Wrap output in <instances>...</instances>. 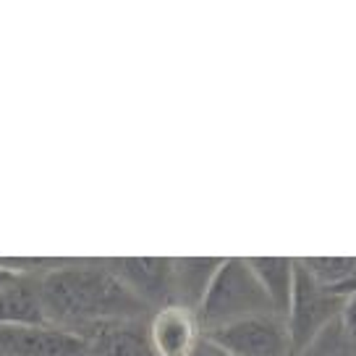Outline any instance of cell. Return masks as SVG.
<instances>
[{
	"mask_svg": "<svg viewBox=\"0 0 356 356\" xmlns=\"http://www.w3.org/2000/svg\"><path fill=\"white\" fill-rule=\"evenodd\" d=\"M44 320L87 338L113 323L145 320L149 309L123 286L108 262H63L40 273Z\"/></svg>",
	"mask_w": 356,
	"mask_h": 356,
	"instance_id": "cell-1",
	"label": "cell"
},
{
	"mask_svg": "<svg viewBox=\"0 0 356 356\" xmlns=\"http://www.w3.org/2000/svg\"><path fill=\"white\" fill-rule=\"evenodd\" d=\"M257 314H278V312L273 309L246 259H238V257L222 259L197 309L202 333L207 335L218 327L234 325L246 317H257Z\"/></svg>",
	"mask_w": 356,
	"mask_h": 356,
	"instance_id": "cell-2",
	"label": "cell"
},
{
	"mask_svg": "<svg viewBox=\"0 0 356 356\" xmlns=\"http://www.w3.org/2000/svg\"><path fill=\"white\" fill-rule=\"evenodd\" d=\"M346 296L333 293L325 286H320L312 278L309 273L301 267L296 259V278H293V293H291V304L286 312V325H289L291 343H293V354L299 356L307 346L323 333L330 323L341 317Z\"/></svg>",
	"mask_w": 356,
	"mask_h": 356,
	"instance_id": "cell-3",
	"label": "cell"
},
{
	"mask_svg": "<svg viewBox=\"0 0 356 356\" xmlns=\"http://www.w3.org/2000/svg\"><path fill=\"white\" fill-rule=\"evenodd\" d=\"M231 356H296L289 325L280 314H257L207 333Z\"/></svg>",
	"mask_w": 356,
	"mask_h": 356,
	"instance_id": "cell-4",
	"label": "cell"
},
{
	"mask_svg": "<svg viewBox=\"0 0 356 356\" xmlns=\"http://www.w3.org/2000/svg\"><path fill=\"white\" fill-rule=\"evenodd\" d=\"M0 356H89V341L50 323L0 325Z\"/></svg>",
	"mask_w": 356,
	"mask_h": 356,
	"instance_id": "cell-5",
	"label": "cell"
},
{
	"mask_svg": "<svg viewBox=\"0 0 356 356\" xmlns=\"http://www.w3.org/2000/svg\"><path fill=\"white\" fill-rule=\"evenodd\" d=\"M147 335L157 356H191L204 338L197 312L178 304L152 312L147 320Z\"/></svg>",
	"mask_w": 356,
	"mask_h": 356,
	"instance_id": "cell-6",
	"label": "cell"
},
{
	"mask_svg": "<svg viewBox=\"0 0 356 356\" xmlns=\"http://www.w3.org/2000/svg\"><path fill=\"white\" fill-rule=\"evenodd\" d=\"M44 320L40 275L26 267L0 262V325H37Z\"/></svg>",
	"mask_w": 356,
	"mask_h": 356,
	"instance_id": "cell-7",
	"label": "cell"
},
{
	"mask_svg": "<svg viewBox=\"0 0 356 356\" xmlns=\"http://www.w3.org/2000/svg\"><path fill=\"white\" fill-rule=\"evenodd\" d=\"M108 265L149 312L170 304V259L126 257V259H108Z\"/></svg>",
	"mask_w": 356,
	"mask_h": 356,
	"instance_id": "cell-8",
	"label": "cell"
},
{
	"mask_svg": "<svg viewBox=\"0 0 356 356\" xmlns=\"http://www.w3.org/2000/svg\"><path fill=\"white\" fill-rule=\"evenodd\" d=\"M222 259L218 257H197V259H170V304L200 309L204 293L210 289Z\"/></svg>",
	"mask_w": 356,
	"mask_h": 356,
	"instance_id": "cell-9",
	"label": "cell"
},
{
	"mask_svg": "<svg viewBox=\"0 0 356 356\" xmlns=\"http://www.w3.org/2000/svg\"><path fill=\"white\" fill-rule=\"evenodd\" d=\"M89 356H157L149 346L147 320L102 325L87 335Z\"/></svg>",
	"mask_w": 356,
	"mask_h": 356,
	"instance_id": "cell-10",
	"label": "cell"
},
{
	"mask_svg": "<svg viewBox=\"0 0 356 356\" xmlns=\"http://www.w3.org/2000/svg\"><path fill=\"white\" fill-rule=\"evenodd\" d=\"M254 278L259 280L262 291L273 304V309L286 320V312L293 293V278H296V259L289 257H252L246 259Z\"/></svg>",
	"mask_w": 356,
	"mask_h": 356,
	"instance_id": "cell-11",
	"label": "cell"
},
{
	"mask_svg": "<svg viewBox=\"0 0 356 356\" xmlns=\"http://www.w3.org/2000/svg\"><path fill=\"white\" fill-rule=\"evenodd\" d=\"M299 262L327 291L341 296H348L351 291H356V259L351 257H309Z\"/></svg>",
	"mask_w": 356,
	"mask_h": 356,
	"instance_id": "cell-12",
	"label": "cell"
},
{
	"mask_svg": "<svg viewBox=\"0 0 356 356\" xmlns=\"http://www.w3.org/2000/svg\"><path fill=\"white\" fill-rule=\"evenodd\" d=\"M299 356H356V343L341 325V317L325 327Z\"/></svg>",
	"mask_w": 356,
	"mask_h": 356,
	"instance_id": "cell-13",
	"label": "cell"
},
{
	"mask_svg": "<svg viewBox=\"0 0 356 356\" xmlns=\"http://www.w3.org/2000/svg\"><path fill=\"white\" fill-rule=\"evenodd\" d=\"M341 325L348 333V338L356 343V291H351L343 301V309H341Z\"/></svg>",
	"mask_w": 356,
	"mask_h": 356,
	"instance_id": "cell-14",
	"label": "cell"
},
{
	"mask_svg": "<svg viewBox=\"0 0 356 356\" xmlns=\"http://www.w3.org/2000/svg\"><path fill=\"white\" fill-rule=\"evenodd\" d=\"M191 356H231V354H228L225 348H220V346L215 343V341H210V338L204 335V338L200 341V346L194 348V354H191Z\"/></svg>",
	"mask_w": 356,
	"mask_h": 356,
	"instance_id": "cell-15",
	"label": "cell"
}]
</instances>
